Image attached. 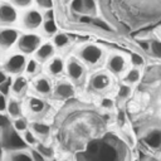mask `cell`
Wrapping results in <instances>:
<instances>
[{"mask_svg": "<svg viewBox=\"0 0 161 161\" xmlns=\"http://www.w3.org/2000/svg\"><path fill=\"white\" fill-rule=\"evenodd\" d=\"M25 86H26V79L24 77H19V78L15 79V82L13 84V91L15 93H20L25 88Z\"/></svg>", "mask_w": 161, "mask_h": 161, "instance_id": "obj_18", "label": "cell"}, {"mask_svg": "<svg viewBox=\"0 0 161 161\" xmlns=\"http://www.w3.org/2000/svg\"><path fill=\"white\" fill-rule=\"evenodd\" d=\"M6 108V99L4 94H0V112Z\"/></svg>", "mask_w": 161, "mask_h": 161, "instance_id": "obj_39", "label": "cell"}, {"mask_svg": "<svg viewBox=\"0 0 161 161\" xmlns=\"http://www.w3.org/2000/svg\"><path fill=\"white\" fill-rule=\"evenodd\" d=\"M92 24L96 25L97 28H101V29L106 30V31H112V28H111L104 20H101V19H93V20H92Z\"/></svg>", "mask_w": 161, "mask_h": 161, "instance_id": "obj_24", "label": "cell"}, {"mask_svg": "<svg viewBox=\"0 0 161 161\" xmlns=\"http://www.w3.org/2000/svg\"><path fill=\"white\" fill-rule=\"evenodd\" d=\"M24 64H25V58H24V55L16 54V55H13V57L8 60V63H6L5 67H6V69H8L9 72H11V73H19V72L23 69Z\"/></svg>", "mask_w": 161, "mask_h": 161, "instance_id": "obj_4", "label": "cell"}, {"mask_svg": "<svg viewBox=\"0 0 161 161\" xmlns=\"http://www.w3.org/2000/svg\"><path fill=\"white\" fill-rule=\"evenodd\" d=\"M18 38V31L14 29H6L0 33V45L1 47H10Z\"/></svg>", "mask_w": 161, "mask_h": 161, "instance_id": "obj_5", "label": "cell"}, {"mask_svg": "<svg viewBox=\"0 0 161 161\" xmlns=\"http://www.w3.org/2000/svg\"><path fill=\"white\" fill-rule=\"evenodd\" d=\"M15 3H16L18 5L24 6V5H28V4L30 3V0H15Z\"/></svg>", "mask_w": 161, "mask_h": 161, "instance_id": "obj_41", "label": "cell"}, {"mask_svg": "<svg viewBox=\"0 0 161 161\" xmlns=\"http://www.w3.org/2000/svg\"><path fill=\"white\" fill-rule=\"evenodd\" d=\"M80 55H82V58H83L87 63L94 64V63H97V62L101 59V57H102V50H101V48H98V47H96V45H88V47H86V48L82 50Z\"/></svg>", "mask_w": 161, "mask_h": 161, "instance_id": "obj_3", "label": "cell"}, {"mask_svg": "<svg viewBox=\"0 0 161 161\" xmlns=\"http://www.w3.org/2000/svg\"><path fill=\"white\" fill-rule=\"evenodd\" d=\"M8 109H9L10 116H13V117H18V116L20 114V106H19L18 102H15V101H11V102L9 103Z\"/></svg>", "mask_w": 161, "mask_h": 161, "instance_id": "obj_21", "label": "cell"}, {"mask_svg": "<svg viewBox=\"0 0 161 161\" xmlns=\"http://www.w3.org/2000/svg\"><path fill=\"white\" fill-rule=\"evenodd\" d=\"M1 156H3V150H1V147H0V158H1Z\"/></svg>", "mask_w": 161, "mask_h": 161, "instance_id": "obj_44", "label": "cell"}, {"mask_svg": "<svg viewBox=\"0 0 161 161\" xmlns=\"http://www.w3.org/2000/svg\"><path fill=\"white\" fill-rule=\"evenodd\" d=\"M55 93H57V96H59V97L68 98V97L73 96L74 89H73V87H72L70 84H68V83H62V84H59V86L57 87Z\"/></svg>", "mask_w": 161, "mask_h": 161, "instance_id": "obj_11", "label": "cell"}, {"mask_svg": "<svg viewBox=\"0 0 161 161\" xmlns=\"http://www.w3.org/2000/svg\"><path fill=\"white\" fill-rule=\"evenodd\" d=\"M25 141L28 142V143H30V145H34L35 142H36V140H35V137L28 131V132H25Z\"/></svg>", "mask_w": 161, "mask_h": 161, "instance_id": "obj_35", "label": "cell"}, {"mask_svg": "<svg viewBox=\"0 0 161 161\" xmlns=\"http://www.w3.org/2000/svg\"><path fill=\"white\" fill-rule=\"evenodd\" d=\"M40 43V38L34 34H26L23 35L19 40V48L24 53H31L34 52Z\"/></svg>", "mask_w": 161, "mask_h": 161, "instance_id": "obj_2", "label": "cell"}, {"mask_svg": "<svg viewBox=\"0 0 161 161\" xmlns=\"http://www.w3.org/2000/svg\"><path fill=\"white\" fill-rule=\"evenodd\" d=\"M16 19V13L13 6L10 5H1L0 6V20L4 23H11Z\"/></svg>", "mask_w": 161, "mask_h": 161, "instance_id": "obj_8", "label": "cell"}, {"mask_svg": "<svg viewBox=\"0 0 161 161\" xmlns=\"http://www.w3.org/2000/svg\"><path fill=\"white\" fill-rule=\"evenodd\" d=\"M35 88H36V91H38L39 93L45 94V93H48V92L50 91V84H49V82H48L47 79L40 78V79L36 80V83H35Z\"/></svg>", "mask_w": 161, "mask_h": 161, "instance_id": "obj_14", "label": "cell"}, {"mask_svg": "<svg viewBox=\"0 0 161 161\" xmlns=\"http://www.w3.org/2000/svg\"><path fill=\"white\" fill-rule=\"evenodd\" d=\"M131 60H132V64L136 65V67L143 64V58H142L140 54H136V53H133V54L131 55Z\"/></svg>", "mask_w": 161, "mask_h": 161, "instance_id": "obj_31", "label": "cell"}, {"mask_svg": "<svg viewBox=\"0 0 161 161\" xmlns=\"http://www.w3.org/2000/svg\"><path fill=\"white\" fill-rule=\"evenodd\" d=\"M53 53H54L53 47H52L50 44H44V45H42V47L38 49L36 55H38L39 59H47V58H49Z\"/></svg>", "mask_w": 161, "mask_h": 161, "instance_id": "obj_13", "label": "cell"}, {"mask_svg": "<svg viewBox=\"0 0 161 161\" xmlns=\"http://www.w3.org/2000/svg\"><path fill=\"white\" fill-rule=\"evenodd\" d=\"M108 84H109V78L106 74L101 73V74H97L92 78V87L97 91H102V89L107 88Z\"/></svg>", "mask_w": 161, "mask_h": 161, "instance_id": "obj_9", "label": "cell"}, {"mask_svg": "<svg viewBox=\"0 0 161 161\" xmlns=\"http://www.w3.org/2000/svg\"><path fill=\"white\" fill-rule=\"evenodd\" d=\"M29 106H30V109L35 113H39L44 109V102L39 98H30V102H29Z\"/></svg>", "mask_w": 161, "mask_h": 161, "instance_id": "obj_15", "label": "cell"}, {"mask_svg": "<svg viewBox=\"0 0 161 161\" xmlns=\"http://www.w3.org/2000/svg\"><path fill=\"white\" fill-rule=\"evenodd\" d=\"M5 80H6V75H5L3 72H0V84H1V83H4Z\"/></svg>", "mask_w": 161, "mask_h": 161, "instance_id": "obj_43", "label": "cell"}, {"mask_svg": "<svg viewBox=\"0 0 161 161\" xmlns=\"http://www.w3.org/2000/svg\"><path fill=\"white\" fill-rule=\"evenodd\" d=\"M38 151L44 156V157H52L53 156V150L50 147H47L44 145H38Z\"/></svg>", "mask_w": 161, "mask_h": 161, "instance_id": "obj_29", "label": "cell"}, {"mask_svg": "<svg viewBox=\"0 0 161 161\" xmlns=\"http://www.w3.org/2000/svg\"><path fill=\"white\" fill-rule=\"evenodd\" d=\"M131 94V87L130 86H126V84H122L119 87V91H118V97L122 98V99H126L128 98Z\"/></svg>", "mask_w": 161, "mask_h": 161, "instance_id": "obj_23", "label": "cell"}, {"mask_svg": "<svg viewBox=\"0 0 161 161\" xmlns=\"http://www.w3.org/2000/svg\"><path fill=\"white\" fill-rule=\"evenodd\" d=\"M82 73H83V68H82L78 63H75V62H69V64H68V74H69L70 78H73V79H79L80 75H82Z\"/></svg>", "mask_w": 161, "mask_h": 161, "instance_id": "obj_12", "label": "cell"}, {"mask_svg": "<svg viewBox=\"0 0 161 161\" xmlns=\"http://www.w3.org/2000/svg\"><path fill=\"white\" fill-rule=\"evenodd\" d=\"M54 43H55V45H58V47H63V45H65V44L68 43V36H67L65 34H58V35H55V38H54Z\"/></svg>", "mask_w": 161, "mask_h": 161, "instance_id": "obj_27", "label": "cell"}, {"mask_svg": "<svg viewBox=\"0 0 161 161\" xmlns=\"http://www.w3.org/2000/svg\"><path fill=\"white\" fill-rule=\"evenodd\" d=\"M47 19L48 20H52L53 19V10H48L47 11Z\"/></svg>", "mask_w": 161, "mask_h": 161, "instance_id": "obj_42", "label": "cell"}, {"mask_svg": "<svg viewBox=\"0 0 161 161\" xmlns=\"http://www.w3.org/2000/svg\"><path fill=\"white\" fill-rule=\"evenodd\" d=\"M83 3H84V11L87 14H94L96 13L94 0H83Z\"/></svg>", "mask_w": 161, "mask_h": 161, "instance_id": "obj_25", "label": "cell"}, {"mask_svg": "<svg viewBox=\"0 0 161 161\" xmlns=\"http://www.w3.org/2000/svg\"><path fill=\"white\" fill-rule=\"evenodd\" d=\"M31 155H33L34 161H44V156H43L38 150H34V151L31 152Z\"/></svg>", "mask_w": 161, "mask_h": 161, "instance_id": "obj_36", "label": "cell"}, {"mask_svg": "<svg viewBox=\"0 0 161 161\" xmlns=\"http://www.w3.org/2000/svg\"><path fill=\"white\" fill-rule=\"evenodd\" d=\"M108 68L113 73H121L125 69V58L122 55H113L109 58Z\"/></svg>", "mask_w": 161, "mask_h": 161, "instance_id": "obj_7", "label": "cell"}, {"mask_svg": "<svg viewBox=\"0 0 161 161\" xmlns=\"http://www.w3.org/2000/svg\"><path fill=\"white\" fill-rule=\"evenodd\" d=\"M102 107H104V108H112V107H113V102H112V99H109V98H104V99L102 101Z\"/></svg>", "mask_w": 161, "mask_h": 161, "instance_id": "obj_38", "label": "cell"}, {"mask_svg": "<svg viewBox=\"0 0 161 161\" xmlns=\"http://www.w3.org/2000/svg\"><path fill=\"white\" fill-rule=\"evenodd\" d=\"M36 3L40 5V6H43V8H52V5H53V1L52 0H36Z\"/></svg>", "mask_w": 161, "mask_h": 161, "instance_id": "obj_37", "label": "cell"}, {"mask_svg": "<svg viewBox=\"0 0 161 161\" xmlns=\"http://www.w3.org/2000/svg\"><path fill=\"white\" fill-rule=\"evenodd\" d=\"M44 30H45L48 34H53V33L57 31V26H55V23H54L53 19H52V20H47V21L44 23Z\"/></svg>", "mask_w": 161, "mask_h": 161, "instance_id": "obj_26", "label": "cell"}, {"mask_svg": "<svg viewBox=\"0 0 161 161\" xmlns=\"http://www.w3.org/2000/svg\"><path fill=\"white\" fill-rule=\"evenodd\" d=\"M140 77H141V74H140V70L138 69H131L130 72H128V74L126 75V78H125V80L127 82V83H136V82H138L140 80Z\"/></svg>", "mask_w": 161, "mask_h": 161, "instance_id": "obj_16", "label": "cell"}, {"mask_svg": "<svg viewBox=\"0 0 161 161\" xmlns=\"http://www.w3.org/2000/svg\"><path fill=\"white\" fill-rule=\"evenodd\" d=\"M151 53L156 58H161V42L160 40H152L151 42Z\"/></svg>", "mask_w": 161, "mask_h": 161, "instance_id": "obj_19", "label": "cell"}, {"mask_svg": "<svg viewBox=\"0 0 161 161\" xmlns=\"http://www.w3.org/2000/svg\"><path fill=\"white\" fill-rule=\"evenodd\" d=\"M4 145L6 148L11 150H19V148H25L26 143L16 135V132L8 126H5V135H4Z\"/></svg>", "mask_w": 161, "mask_h": 161, "instance_id": "obj_1", "label": "cell"}, {"mask_svg": "<svg viewBox=\"0 0 161 161\" xmlns=\"http://www.w3.org/2000/svg\"><path fill=\"white\" fill-rule=\"evenodd\" d=\"M145 142L151 148H158L161 146V130H152L145 136Z\"/></svg>", "mask_w": 161, "mask_h": 161, "instance_id": "obj_6", "label": "cell"}, {"mask_svg": "<svg viewBox=\"0 0 161 161\" xmlns=\"http://www.w3.org/2000/svg\"><path fill=\"white\" fill-rule=\"evenodd\" d=\"M33 130L42 136H45L49 133V126L43 125V123H33Z\"/></svg>", "mask_w": 161, "mask_h": 161, "instance_id": "obj_20", "label": "cell"}, {"mask_svg": "<svg viewBox=\"0 0 161 161\" xmlns=\"http://www.w3.org/2000/svg\"><path fill=\"white\" fill-rule=\"evenodd\" d=\"M35 69H36V63H35L34 60H30V62L28 63V65H26V72H28V73H34Z\"/></svg>", "mask_w": 161, "mask_h": 161, "instance_id": "obj_34", "label": "cell"}, {"mask_svg": "<svg viewBox=\"0 0 161 161\" xmlns=\"http://www.w3.org/2000/svg\"><path fill=\"white\" fill-rule=\"evenodd\" d=\"M137 43H138V45L141 47L142 50H145V52H151V42L140 39V40H137Z\"/></svg>", "mask_w": 161, "mask_h": 161, "instance_id": "obj_32", "label": "cell"}, {"mask_svg": "<svg viewBox=\"0 0 161 161\" xmlns=\"http://www.w3.org/2000/svg\"><path fill=\"white\" fill-rule=\"evenodd\" d=\"M72 9L74 11H77V13H86L84 11V3H83V0H73Z\"/></svg>", "mask_w": 161, "mask_h": 161, "instance_id": "obj_28", "label": "cell"}, {"mask_svg": "<svg viewBox=\"0 0 161 161\" xmlns=\"http://www.w3.org/2000/svg\"><path fill=\"white\" fill-rule=\"evenodd\" d=\"M49 70L53 73V74H59L62 70H63V62L60 59H54L50 65H49Z\"/></svg>", "mask_w": 161, "mask_h": 161, "instance_id": "obj_17", "label": "cell"}, {"mask_svg": "<svg viewBox=\"0 0 161 161\" xmlns=\"http://www.w3.org/2000/svg\"><path fill=\"white\" fill-rule=\"evenodd\" d=\"M14 127H15L16 131H24V130H26V122L24 119L19 118L14 122Z\"/></svg>", "mask_w": 161, "mask_h": 161, "instance_id": "obj_33", "label": "cell"}, {"mask_svg": "<svg viewBox=\"0 0 161 161\" xmlns=\"http://www.w3.org/2000/svg\"><path fill=\"white\" fill-rule=\"evenodd\" d=\"M92 20L93 19H91V16H80V19H79V21L80 23H83V24H89V23H92Z\"/></svg>", "mask_w": 161, "mask_h": 161, "instance_id": "obj_40", "label": "cell"}, {"mask_svg": "<svg viewBox=\"0 0 161 161\" xmlns=\"http://www.w3.org/2000/svg\"><path fill=\"white\" fill-rule=\"evenodd\" d=\"M11 161H34L33 157H30L29 155L26 153H23V152H16L11 156Z\"/></svg>", "mask_w": 161, "mask_h": 161, "instance_id": "obj_22", "label": "cell"}, {"mask_svg": "<svg viewBox=\"0 0 161 161\" xmlns=\"http://www.w3.org/2000/svg\"><path fill=\"white\" fill-rule=\"evenodd\" d=\"M10 84H11V78H6V80L0 84V91H1V93H3L4 96H6V94L9 93V87H10Z\"/></svg>", "mask_w": 161, "mask_h": 161, "instance_id": "obj_30", "label": "cell"}, {"mask_svg": "<svg viewBox=\"0 0 161 161\" xmlns=\"http://www.w3.org/2000/svg\"><path fill=\"white\" fill-rule=\"evenodd\" d=\"M24 21H25V25L28 28H36L42 23V15L38 11H29L25 15Z\"/></svg>", "mask_w": 161, "mask_h": 161, "instance_id": "obj_10", "label": "cell"}]
</instances>
